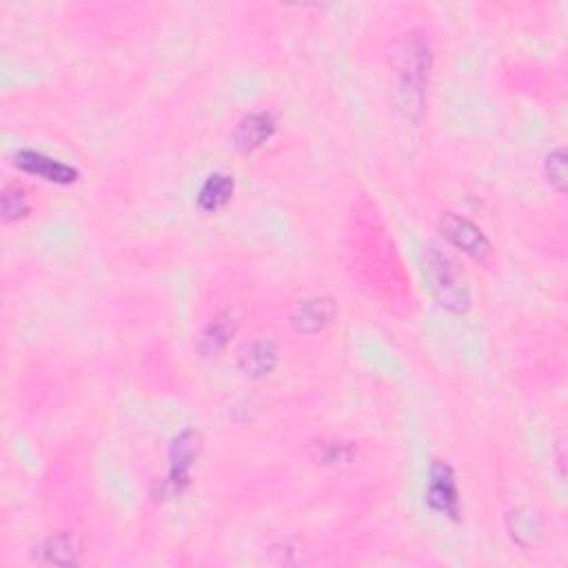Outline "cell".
<instances>
[{
    "label": "cell",
    "instance_id": "obj_3",
    "mask_svg": "<svg viewBox=\"0 0 568 568\" xmlns=\"http://www.w3.org/2000/svg\"><path fill=\"white\" fill-rule=\"evenodd\" d=\"M202 440L196 431H182L169 449V475L162 482V497H176L191 482V466L198 460Z\"/></svg>",
    "mask_w": 568,
    "mask_h": 568
},
{
    "label": "cell",
    "instance_id": "obj_8",
    "mask_svg": "<svg viewBox=\"0 0 568 568\" xmlns=\"http://www.w3.org/2000/svg\"><path fill=\"white\" fill-rule=\"evenodd\" d=\"M273 134H276V118L267 111H256V114L240 120L236 131H233V145L249 154V151H256L269 142Z\"/></svg>",
    "mask_w": 568,
    "mask_h": 568
},
{
    "label": "cell",
    "instance_id": "obj_11",
    "mask_svg": "<svg viewBox=\"0 0 568 568\" xmlns=\"http://www.w3.org/2000/svg\"><path fill=\"white\" fill-rule=\"evenodd\" d=\"M236 331V322H233L231 313H218L205 329H202L196 349L202 358H216L222 351L227 349V344Z\"/></svg>",
    "mask_w": 568,
    "mask_h": 568
},
{
    "label": "cell",
    "instance_id": "obj_16",
    "mask_svg": "<svg viewBox=\"0 0 568 568\" xmlns=\"http://www.w3.org/2000/svg\"><path fill=\"white\" fill-rule=\"evenodd\" d=\"M353 449L349 444H342V442H331V444H322V451H320V460L324 464H340V462H347L351 460Z\"/></svg>",
    "mask_w": 568,
    "mask_h": 568
},
{
    "label": "cell",
    "instance_id": "obj_15",
    "mask_svg": "<svg viewBox=\"0 0 568 568\" xmlns=\"http://www.w3.org/2000/svg\"><path fill=\"white\" fill-rule=\"evenodd\" d=\"M544 171H546V178H549L551 185L564 194L566 191V154L564 149H555L551 151L549 156H546L544 162Z\"/></svg>",
    "mask_w": 568,
    "mask_h": 568
},
{
    "label": "cell",
    "instance_id": "obj_5",
    "mask_svg": "<svg viewBox=\"0 0 568 568\" xmlns=\"http://www.w3.org/2000/svg\"><path fill=\"white\" fill-rule=\"evenodd\" d=\"M442 233L453 247H458L466 256L475 260H484L491 253V242L484 236L482 229L473 225L471 220L455 216V213H446L442 218Z\"/></svg>",
    "mask_w": 568,
    "mask_h": 568
},
{
    "label": "cell",
    "instance_id": "obj_13",
    "mask_svg": "<svg viewBox=\"0 0 568 568\" xmlns=\"http://www.w3.org/2000/svg\"><path fill=\"white\" fill-rule=\"evenodd\" d=\"M509 531L513 535V540L522 546L535 544L537 537L542 533L540 517L526 509H517L509 515Z\"/></svg>",
    "mask_w": 568,
    "mask_h": 568
},
{
    "label": "cell",
    "instance_id": "obj_9",
    "mask_svg": "<svg viewBox=\"0 0 568 568\" xmlns=\"http://www.w3.org/2000/svg\"><path fill=\"white\" fill-rule=\"evenodd\" d=\"M238 364L247 378H265L278 367V347L271 340H253L240 351Z\"/></svg>",
    "mask_w": 568,
    "mask_h": 568
},
{
    "label": "cell",
    "instance_id": "obj_10",
    "mask_svg": "<svg viewBox=\"0 0 568 568\" xmlns=\"http://www.w3.org/2000/svg\"><path fill=\"white\" fill-rule=\"evenodd\" d=\"M34 557L40 564H54V566H71L78 564L80 546L76 537L71 533H56L45 537L34 549Z\"/></svg>",
    "mask_w": 568,
    "mask_h": 568
},
{
    "label": "cell",
    "instance_id": "obj_4",
    "mask_svg": "<svg viewBox=\"0 0 568 568\" xmlns=\"http://www.w3.org/2000/svg\"><path fill=\"white\" fill-rule=\"evenodd\" d=\"M426 502L435 513L451 520L460 517V491L455 484V473L446 462L435 460L429 473V489H426Z\"/></svg>",
    "mask_w": 568,
    "mask_h": 568
},
{
    "label": "cell",
    "instance_id": "obj_12",
    "mask_svg": "<svg viewBox=\"0 0 568 568\" xmlns=\"http://www.w3.org/2000/svg\"><path fill=\"white\" fill-rule=\"evenodd\" d=\"M233 187L236 185H233V178L229 174H211L198 191V209L205 213H216L231 200Z\"/></svg>",
    "mask_w": 568,
    "mask_h": 568
},
{
    "label": "cell",
    "instance_id": "obj_7",
    "mask_svg": "<svg viewBox=\"0 0 568 568\" xmlns=\"http://www.w3.org/2000/svg\"><path fill=\"white\" fill-rule=\"evenodd\" d=\"M338 307L331 298H309L302 300L291 313V324L298 333H320L336 320Z\"/></svg>",
    "mask_w": 568,
    "mask_h": 568
},
{
    "label": "cell",
    "instance_id": "obj_6",
    "mask_svg": "<svg viewBox=\"0 0 568 568\" xmlns=\"http://www.w3.org/2000/svg\"><path fill=\"white\" fill-rule=\"evenodd\" d=\"M16 167L23 169L25 174H32L43 178L47 182H54V185H71L78 178V171L74 167L65 165L56 158H49L40 151H32V149H23L16 154Z\"/></svg>",
    "mask_w": 568,
    "mask_h": 568
},
{
    "label": "cell",
    "instance_id": "obj_1",
    "mask_svg": "<svg viewBox=\"0 0 568 568\" xmlns=\"http://www.w3.org/2000/svg\"><path fill=\"white\" fill-rule=\"evenodd\" d=\"M424 280L444 309L453 313H466L471 309L473 296L469 280L449 253L431 245L424 251Z\"/></svg>",
    "mask_w": 568,
    "mask_h": 568
},
{
    "label": "cell",
    "instance_id": "obj_2",
    "mask_svg": "<svg viewBox=\"0 0 568 568\" xmlns=\"http://www.w3.org/2000/svg\"><path fill=\"white\" fill-rule=\"evenodd\" d=\"M431 47L429 40H424L422 36H409L404 40L400 60H398V71H400V87L404 94V105L420 107L422 103V89L424 83L429 80L431 71Z\"/></svg>",
    "mask_w": 568,
    "mask_h": 568
},
{
    "label": "cell",
    "instance_id": "obj_14",
    "mask_svg": "<svg viewBox=\"0 0 568 568\" xmlns=\"http://www.w3.org/2000/svg\"><path fill=\"white\" fill-rule=\"evenodd\" d=\"M0 200H3V220L5 222L20 220L29 211L27 198H25V194L18 187H5Z\"/></svg>",
    "mask_w": 568,
    "mask_h": 568
}]
</instances>
